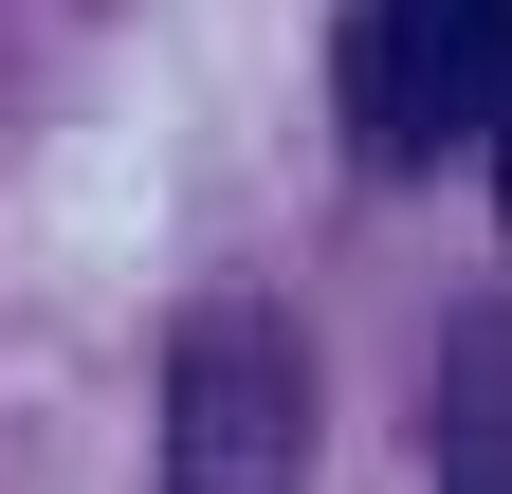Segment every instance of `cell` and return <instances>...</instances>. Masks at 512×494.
Returning <instances> with one entry per match:
<instances>
[{
    "instance_id": "1",
    "label": "cell",
    "mask_w": 512,
    "mask_h": 494,
    "mask_svg": "<svg viewBox=\"0 0 512 494\" xmlns=\"http://www.w3.org/2000/svg\"><path fill=\"white\" fill-rule=\"evenodd\" d=\"M311 476V348L220 293V312H183L165 348V494H293Z\"/></svg>"
},
{
    "instance_id": "2",
    "label": "cell",
    "mask_w": 512,
    "mask_h": 494,
    "mask_svg": "<svg viewBox=\"0 0 512 494\" xmlns=\"http://www.w3.org/2000/svg\"><path fill=\"white\" fill-rule=\"evenodd\" d=\"M348 129H366L384 165H439V147L512 129V0H366V37H348Z\"/></svg>"
},
{
    "instance_id": "3",
    "label": "cell",
    "mask_w": 512,
    "mask_h": 494,
    "mask_svg": "<svg viewBox=\"0 0 512 494\" xmlns=\"http://www.w3.org/2000/svg\"><path fill=\"white\" fill-rule=\"evenodd\" d=\"M439 494H512V312L458 330V385H439Z\"/></svg>"
}]
</instances>
